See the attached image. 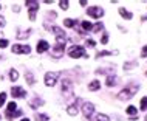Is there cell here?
<instances>
[{
	"mask_svg": "<svg viewBox=\"0 0 147 121\" xmlns=\"http://www.w3.org/2000/svg\"><path fill=\"white\" fill-rule=\"evenodd\" d=\"M59 6L65 11V9H68V0H62V2H59Z\"/></svg>",
	"mask_w": 147,
	"mask_h": 121,
	"instance_id": "83f0119b",
	"label": "cell"
},
{
	"mask_svg": "<svg viewBox=\"0 0 147 121\" xmlns=\"http://www.w3.org/2000/svg\"><path fill=\"white\" fill-rule=\"evenodd\" d=\"M8 47V40L6 39H0V48H6Z\"/></svg>",
	"mask_w": 147,
	"mask_h": 121,
	"instance_id": "1f68e13d",
	"label": "cell"
},
{
	"mask_svg": "<svg viewBox=\"0 0 147 121\" xmlns=\"http://www.w3.org/2000/svg\"><path fill=\"white\" fill-rule=\"evenodd\" d=\"M68 54H70V58H73V59H76V58H85V48L81 47V45H76V47L70 48Z\"/></svg>",
	"mask_w": 147,
	"mask_h": 121,
	"instance_id": "277c9868",
	"label": "cell"
},
{
	"mask_svg": "<svg viewBox=\"0 0 147 121\" xmlns=\"http://www.w3.org/2000/svg\"><path fill=\"white\" fill-rule=\"evenodd\" d=\"M31 34V30H26L25 33H20V34H17V39H25V37H28Z\"/></svg>",
	"mask_w": 147,
	"mask_h": 121,
	"instance_id": "484cf974",
	"label": "cell"
},
{
	"mask_svg": "<svg viewBox=\"0 0 147 121\" xmlns=\"http://www.w3.org/2000/svg\"><path fill=\"white\" fill-rule=\"evenodd\" d=\"M11 95H13V98H23L26 93L22 87H13L11 89Z\"/></svg>",
	"mask_w": 147,
	"mask_h": 121,
	"instance_id": "8fae6325",
	"label": "cell"
},
{
	"mask_svg": "<svg viewBox=\"0 0 147 121\" xmlns=\"http://www.w3.org/2000/svg\"><path fill=\"white\" fill-rule=\"evenodd\" d=\"M25 5H26V8L29 9V19H31V20H36V11L39 9V2H36V0H26Z\"/></svg>",
	"mask_w": 147,
	"mask_h": 121,
	"instance_id": "3957f363",
	"label": "cell"
},
{
	"mask_svg": "<svg viewBox=\"0 0 147 121\" xmlns=\"http://www.w3.org/2000/svg\"><path fill=\"white\" fill-rule=\"evenodd\" d=\"M25 79H26V82H28V84H34V76H33V73H31V71H26V73H25Z\"/></svg>",
	"mask_w": 147,
	"mask_h": 121,
	"instance_id": "ac0fdd59",
	"label": "cell"
},
{
	"mask_svg": "<svg viewBox=\"0 0 147 121\" xmlns=\"http://www.w3.org/2000/svg\"><path fill=\"white\" fill-rule=\"evenodd\" d=\"M0 9H2V5H0Z\"/></svg>",
	"mask_w": 147,
	"mask_h": 121,
	"instance_id": "74e56055",
	"label": "cell"
},
{
	"mask_svg": "<svg viewBox=\"0 0 147 121\" xmlns=\"http://www.w3.org/2000/svg\"><path fill=\"white\" fill-rule=\"evenodd\" d=\"M16 110H17V104L14 103V101H13V103H9V104H8V109H6V113H5L6 118L11 120V118L14 116V113H16Z\"/></svg>",
	"mask_w": 147,
	"mask_h": 121,
	"instance_id": "30bf717a",
	"label": "cell"
},
{
	"mask_svg": "<svg viewBox=\"0 0 147 121\" xmlns=\"http://www.w3.org/2000/svg\"><path fill=\"white\" fill-rule=\"evenodd\" d=\"M112 54H116V51H99L96 54V58H102V56H112Z\"/></svg>",
	"mask_w": 147,
	"mask_h": 121,
	"instance_id": "cb8c5ba5",
	"label": "cell"
},
{
	"mask_svg": "<svg viewBox=\"0 0 147 121\" xmlns=\"http://www.w3.org/2000/svg\"><path fill=\"white\" fill-rule=\"evenodd\" d=\"M42 104H43V99H40L39 96L34 98V99H33L31 103H29V106H31V109H37L39 106H42Z\"/></svg>",
	"mask_w": 147,
	"mask_h": 121,
	"instance_id": "5bb4252c",
	"label": "cell"
},
{
	"mask_svg": "<svg viewBox=\"0 0 147 121\" xmlns=\"http://www.w3.org/2000/svg\"><path fill=\"white\" fill-rule=\"evenodd\" d=\"M82 30H84V33H85V31H92V30H93V25L90 24V22L84 20V22H82Z\"/></svg>",
	"mask_w": 147,
	"mask_h": 121,
	"instance_id": "ffe728a7",
	"label": "cell"
},
{
	"mask_svg": "<svg viewBox=\"0 0 147 121\" xmlns=\"http://www.w3.org/2000/svg\"><path fill=\"white\" fill-rule=\"evenodd\" d=\"M71 89H73V82H71L70 79H65V81L62 82V93L71 95Z\"/></svg>",
	"mask_w": 147,
	"mask_h": 121,
	"instance_id": "9c48e42d",
	"label": "cell"
},
{
	"mask_svg": "<svg viewBox=\"0 0 147 121\" xmlns=\"http://www.w3.org/2000/svg\"><path fill=\"white\" fill-rule=\"evenodd\" d=\"M48 48H50V44L47 40H39L37 42V47H36L37 53H45V51H48Z\"/></svg>",
	"mask_w": 147,
	"mask_h": 121,
	"instance_id": "7c38bea8",
	"label": "cell"
},
{
	"mask_svg": "<svg viewBox=\"0 0 147 121\" xmlns=\"http://www.w3.org/2000/svg\"><path fill=\"white\" fill-rule=\"evenodd\" d=\"M136 112H138V109L135 107V106H129V107H127V113H129V115H135Z\"/></svg>",
	"mask_w": 147,
	"mask_h": 121,
	"instance_id": "4316f807",
	"label": "cell"
},
{
	"mask_svg": "<svg viewBox=\"0 0 147 121\" xmlns=\"http://www.w3.org/2000/svg\"><path fill=\"white\" fill-rule=\"evenodd\" d=\"M63 50H65V45H62V44H56L54 47H53V50H51L53 58H61V56L63 54Z\"/></svg>",
	"mask_w": 147,
	"mask_h": 121,
	"instance_id": "ba28073f",
	"label": "cell"
},
{
	"mask_svg": "<svg viewBox=\"0 0 147 121\" xmlns=\"http://www.w3.org/2000/svg\"><path fill=\"white\" fill-rule=\"evenodd\" d=\"M63 25L68 26V28H73V26H76V20H73V19H65V20H63Z\"/></svg>",
	"mask_w": 147,
	"mask_h": 121,
	"instance_id": "44dd1931",
	"label": "cell"
},
{
	"mask_svg": "<svg viewBox=\"0 0 147 121\" xmlns=\"http://www.w3.org/2000/svg\"><path fill=\"white\" fill-rule=\"evenodd\" d=\"M5 101H6V93H0V107H2L3 104H5Z\"/></svg>",
	"mask_w": 147,
	"mask_h": 121,
	"instance_id": "f546056e",
	"label": "cell"
},
{
	"mask_svg": "<svg viewBox=\"0 0 147 121\" xmlns=\"http://www.w3.org/2000/svg\"><path fill=\"white\" fill-rule=\"evenodd\" d=\"M20 121H29L28 118H23V120H20Z\"/></svg>",
	"mask_w": 147,
	"mask_h": 121,
	"instance_id": "8d00e7d4",
	"label": "cell"
},
{
	"mask_svg": "<svg viewBox=\"0 0 147 121\" xmlns=\"http://www.w3.org/2000/svg\"><path fill=\"white\" fill-rule=\"evenodd\" d=\"M0 26H5V17L0 16Z\"/></svg>",
	"mask_w": 147,
	"mask_h": 121,
	"instance_id": "d590c367",
	"label": "cell"
},
{
	"mask_svg": "<svg viewBox=\"0 0 147 121\" xmlns=\"http://www.w3.org/2000/svg\"><path fill=\"white\" fill-rule=\"evenodd\" d=\"M11 51L16 53V54H28L29 51H31V48H29V45H22V44H16L11 47Z\"/></svg>",
	"mask_w": 147,
	"mask_h": 121,
	"instance_id": "5b68a950",
	"label": "cell"
},
{
	"mask_svg": "<svg viewBox=\"0 0 147 121\" xmlns=\"http://www.w3.org/2000/svg\"><path fill=\"white\" fill-rule=\"evenodd\" d=\"M141 110H147V96L141 99Z\"/></svg>",
	"mask_w": 147,
	"mask_h": 121,
	"instance_id": "f1b7e54d",
	"label": "cell"
},
{
	"mask_svg": "<svg viewBox=\"0 0 147 121\" xmlns=\"http://www.w3.org/2000/svg\"><path fill=\"white\" fill-rule=\"evenodd\" d=\"M146 75H147V73H146Z\"/></svg>",
	"mask_w": 147,
	"mask_h": 121,
	"instance_id": "f35d334b",
	"label": "cell"
},
{
	"mask_svg": "<svg viewBox=\"0 0 147 121\" xmlns=\"http://www.w3.org/2000/svg\"><path fill=\"white\" fill-rule=\"evenodd\" d=\"M82 112H84L85 118H90L93 115V112H95V106L92 103H84L82 104Z\"/></svg>",
	"mask_w": 147,
	"mask_h": 121,
	"instance_id": "52a82bcc",
	"label": "cell"
},
{
	"mask_svg": "<svg viewBox=\"0 0 147 121\" xmlns=\"http://www.w3.org/2000/svg\"><path fill=\"white\" fill-rule=\"evenodd\" d=\"M48 115H45V113H37L36 115V121H48Z\"/></svg>",
	"mask_w": 147,
	"mask_h": 121,
	"instance_id": "603a6c76",
	"label": "cell"
},
{
	"mask_svg": "<svg viewBox=\"0 0 147 121\" xmlns=\"http://www.w3.org/2000/svg\"><path fill=\"white\" fill-rule=\"evenodd\" d=\"M85 44L88 45V47H95V45H96V42H95L93 39H87V42H85Z\"/></svg>",
	"mask_w": 147,
	"mask_h": 121,
	"instance_id": "d6a6232c",
	"label": "cell"
},
{
	"mask_svg": "<svg viewBox=\"0 0 147 121\" xmlns=\"http://www.w3.org/2000/svg\"><path fill=\"white\" fill-rule=\"evenodd\" d=\"M9 78H11V81H17V79H19V71L17 70H11L9 71Z\"/></svg>",
	"mask_w": 147,
	"mask_h": 121,
	"instance_id": "7402d4cb",
	"label": "cell"
},
{
	"mask_svg": "<svg viewBox=\"0 0 147 121\" xmlns=\"http://www.w3.org/2000/svg\"><path fill=\"white\" fill-rule=\"evenodd\" d=\"M101 89V82L99 81H92L88 84V90H92V92H95V90Z\"/></svg>",
	"mask_w": 147,
	"mask_h": 121,
	"instance_id": "e0dca14e",
	"label": "cell"
},
{
	"mask_svg": "<svg viewBox=\"0 0 147 121\" xmlns=\"http://www.w3.org/2000/svg\"><path fill=\"white\" fill-rule=\"evenodd\" d=\"M119 14H121V16H122L124 19H127V20H130V19L133 17V16H132V13H130V11H127L126 8H119Z\"/></svg>",
	"mask_w": 147,
	"mask_h": 121,
	"instance_id": "9a60e30c",
	"label": "cell"
},
{
	"mask_svg": "<svg viewBox=\"0 0 147 121\" xmlns=\"http://www.w3.org/2000/svg\"><path fill=\"white\" fill-rule=\"evenodd\" d=\"M135 65H136V61H133V62H129V64H124V69L129 70V69H132V67H135Z\"/></svg>",
	"mask_w": 147,
	"mask_h": 121,
	"instance_id": "4dcf8cb0",
	"label": "cell"
},
{
	"mask_svg": "<svg viewBox=\"0 0 147 121\" xmlns=\"http://www.w3.org/2000/svg\"><path fill=\"white\" fill-rule=\"evenodd\" d=\"M59 76H61V73H59V71H48V73L45 75V85H48V87L56 85Z\"/></svg>",
	"mask_w": 147,
	"mask_h": 121,
	"instance_id": "7a4b0ae2",
	"label": "cell"
},
{
	"mask_svg": "<svg viewBox=\"0 0 147 121\" xmlns=\"http://www.w3.org/2000/svg\"><path fill=\"white\" fill-rule=\"evenodd\" d=\"M92 121H110V118L104 113H98V115H95V118H92Z\"/></svg>",
	"mask_w": 147,
	"mask_h": 121,
	"instance_id": "2e32d148",
	"label": "cell"
},
{
	"mask_svg": "<svg viewBox=\"0 0 147 121\" xmlns=\"http://www.w3.org/2000/svg\"><path fill=\"white\" fill-rule=\"evenodd\" d=\"M102 28H104V25L101 24V22H98V24H96L95 26H93V30H92V31H93V33H99Z\"/></svg>",
	"mask_w": 147,
	"mask_h": 121,
	"instance_id": "d4e9b609",
	"label": "cell"
},
{
	"mask_svg": "<svg viewBox=\"0 0 147 121\" xmlns=\"http://www.w3.org/2000/svg\"><path fill=\"white\" fill-rule=\"evenodd\" d=\"M101 42H102V44H107V42H108V34H107V33H104V36H102V39H101Z\"/></svg>",
	"mask_w": 147,
	"mask_h": 121,
	"instance_id": "836d02e7",
	"label": "cell"
},
{
	"mask_svg": "<svg viewBox=\"0 0 147 121\" xmlns=\"http://www.w3.org/2000/svg\"><path fill=\"white\" fill-rule=\"evenodd\" d=\"M138 89L139 87L138 85H129V87H126L124 90H121L119 92V95H118V99H121V101H126V99H130L132 96L135 95V93L138 92Z\"/></svg>",
	"mask_w": 147,
	"mask_h": 121,
	"instance_id": "6da1fadb",
	"label": "cell"
},
{
	"mask_svg": "<svg viewBox=\"0 0 147 121\" xmlns=\"http://www.w3.org/2000/svg\"><path fill=\"white\" fill-rule=\"evenodd\" d=\"M87 14H88L90 17H93V19H101L104 16V9L99 8V6H92V8L87 9Z\"/></svg>",
	"mask_w": 147,
	"mask_h": 121,
	"instance_id": "8992f818",
	"label": "cell"
},
{
	"mask_svg": "<svg viewBox=\"0 0 147 121\" xmlns=\"http://www.w3.org/2000/svg\"><path fill=\"white\" fill-rule=\"evenodd\" d=\"M116 84H118V78H116V76H112V75H110V76L107 78V85L112 87V85H116Z\"/></svg>",
	"mask_w": 147,
	"mask_h": 121,
	"instance_id": "d6986e66",
	"label": "cell"
},
{
	"mask_svg": "<svg viewBox=\"0 0 147 121\" xmlns=\"http://www.w3.org/2000/svg\"><path fill=\"white\" fill-rule=\"evenodd\" d=\"M141 58H147V45H144V48H142V51H141Z\"/></svg>",
	"mask_w": 147,
	"mask_h": 121,
	"instance_id": "e575fe53",
	"label": "cell"
},
{
	"mask_svg": "<svg viewBox=\"0 0 147 121\" xmlns=\"http://www.w3.org/2000/svg\"><path fill=\"white\" fill-rule=\"evenodd\" d=\"M67 113H68L70 116H76L78 113H79V109H78V101L74 104H71L68 109H67Z\"/></svg>",
	"mask_w": 147,
	"mask_h": 121,
	"instance_id": "4fadbf2b",
	"label": "cell"
}]
</instances>
